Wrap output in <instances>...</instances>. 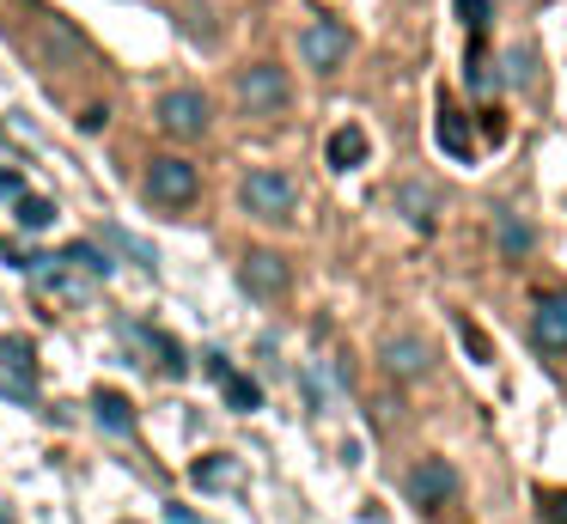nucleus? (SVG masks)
I'll list each match as a JSON object with an SVG mask.
<instances>
[{"mask_svg":"<svg viewBox=\"0 0 567 524\" xmlns=\"http://www.w3.org/2000/svg\"><path fill=\"white\" fill-rule=\"evenodd\" d=\"M13 219H19L25 232H50V226H55V202H50V195H19Z\"/></svg>","mask_w":567,"mask_h":524,"instance_id":"16","label":"nucleus"},{"mask_svg":"<svg viewBox=\"0 0 567 524\" xmlns=\"http://www.w3.org/2000/svg\"><path fill=\"white\" fill-rule=\"evenodd\" d=\"M220 397H226V409H238V414L262 409V384H257V378H245V372H226L220 378Z\"/></svg>","mask_w":567,"mask_h":524,"instance_id":"15","label":"nucleus"},{"mask_svg":"<svg viewBox=\"0 0 567 524\" xmlns=\"http://www.w3.org/2000/svg\"><path fill=\"white\" fill-rule=\"evenodd\" d=\"M0 360H7V372H13V378H25V384H31V378H38V348H31L25 336L0 341Z\"/></svg>","mask_w":567,"mask_h":524,"instance_id":"17","label":"nucleus"},{"mask_svg":"<svg viewBox=\"0 0 567 524\" xmlns=\"http://www.w3.org/2000/svg\"><path fill=\"white\" fill-rule=\"evenodd\" d=\"M530 341L543 353H567V292H537V305H530Z\"/></svg>","mask_w":567,"mask_h":524,"instance_id":"8","label":"nucleus"},{"mask_svg":"<svg viewBox=\"0 0 567 524\" xmlns=\"http://www.w3.org/2000/svg\"><path fill=\"white\" fill-rule=\"evenodd\" d=\"M111 238H116V244H123V250H128V256H135V263H141V268H153V250H147V244H141V238H128V232H111Z\"/></svg>","mask_w":567,"mask_h":524,"instance_id":"24","label":"nucleus"},{"mask_svg":"<svg viewBox=\"0 0 567 524\" xmlns=\"http://www.w3.org/2000/svg\"><path fill=\"white\" fill-rule=\"evenodd\" d=\"M104 122H111V110H104V104H86V110L74 116V129H80V134H99Z\"/></svg>","mask_w":567,"mask_h":524,"instance_id":"23","label":"nucleus"},{"mask_svg":"<svg viewBox=\"0 0 567 524\" xmlns=\"http://www.w3.org/2000/svg\"><path fill=\"white\" fill-rule=\"evenodd\" d=\"M238 287L250 292V299H281L287 287H293V268H287L281 250H245V263H238Z\"/></svg>","mask_w":567,"mask_h":524,"instance_id":"7","label":"nucleus"},{"mask_svg":"<svg viewBox=\"0 0 567 524\" xmlns=\"http://www.w3.org/2000/svg\"><path fill=\"white\" fill-rule=\"evenodd\" d=\"M323 158H330V171H360L372 158V141L360 122H342V129L330 134V146H323Z\"/></svg>","mask_w":567,"mask_h":524,"instance_id":"10","label":"nucleus"},{"mask_svg":"<svg viewBox=\"0 0 567 524\" xmlns=\"http://www.w3.org/2000/svg\"><path fill=\"white\" fill-rule=\"evenodd\" d=\"M464 80L476 85V92H494V68H488V55H482V37H470V68H464Z\"/></svg>","mask_w":567,"mask_h":524,"instance_id":"19","label":"nucleus"},{"mask_svg":"<svg viewBox=\"0 0 567 524\" xmlns=\"http://www.w3.org/2000/svg\"><path fill=\"white\" fill-rule=\"evenodd\" d=\"M379 360H384V372L391 378H403V384H415V378H427V366H433V348L421 336H391L379 348Z\"/></svg>","mask_w":567,"mask_h":524,"instance_id":"9","label":"nucleus"},{"mask_svg":"<svg viewBox=\"0 0 567 524\" xmlns=\"http://www.w3.org/2000/svg\"><path fill=\"white\" fill-rule=\"evenodd\" d=\"M153 122H159L172 141H202V134H208V122H214V110H208V97H202V92L177 85V92H165L159 104H153Z\"/></svg>","mask_w":567,"mask_h":524,"instance_id":"4","label":"nucleus"},{"mask_svg":"<svg viewBox=\"0 0 567 524\" xmlns=\"http://www.w3.org/2000/svg\"><path fill=\"white\" fill-rule=\"evenodd\" d=\"M238 207L250 219H269V226H287L299 214V183L287 177L281 165H257L245 183H238Z\"/></svg>","mask_w":567,"mask_h":524,"instance_id":"1","label":"nucleus"},{"mask_svg":"<svg viewBox=\"0 0 567 524\" xmlns=\"http://www.w3.org/2000/svg\"><path fill=\"white\" fill-rule=\"evenodd\" d=\"M457 336H464V348H470V353H476V360H482V366H488V360H494V348H488V336H482V329H476V323H470V317H464V323H457Z\"/></svg>","mask_w":567,"mask_h":524,"instance_id":"22","label":"nucleus"},{"mask_svg":"<svg viewBox=\"0 0 567 524\" xmlns=\"http://www.w3.org/2000/svg\"><path fill=\"white\" fill-rule=\"evenodd\" d=\"M238 104H245V116H287V104H293V80H287V68H275V61L245 68L238 73Z\"/></svg>","mask_w":567,"mask_h":524,"instance_id":"3","label":"nucleus"},{"mask_svg":"<svg viewBox=\"0 0 567 524\" xmlns=\"http://www.w3.org/2000/svg\"><path fill=\"white\" fill-rule=\"evenodd\" d=\"M25 195V177L19 171H0V202H19Z\"/></svg>","mask_w":567,"mask_h":524,"instance_id":"25","label":"nucleus"},{"mask_svg":"<svg viewBox=\"0 0 567 524\" xmlns=\"http://www.w3.org/2000/svg\"><path fill=\"white\" fill-rule=\"evenodd\" d=\"M433 134H440V146H445V153H452V158H464V165H470V158H476V134L464 129V116H457L452 104L440 110V122H433Z\"/></svg>","mask_w":567,"mask_h":524,"instance_id":"13","label":"nucleus"},{"mask_svg":"<svg viewBox=\"0 0 567 524\" xmlns=\"http://www.w3.org/2000/svg\"><path fill=\"white\" fill-rule=\"evenodd\" d=\"M202 372H208V378H214V384H220V378H226V372H233V366H226V353H202Z\"/></svg>","mask_w":567,"mask_h":524,"instance_id":"26","label":"nucleus"},{"mask_svg":"<svg viewBox=\"0 0 567 524\" xmlns=\"http://www.w3.org/2000/svg\"><path fill=\"white\" fill-rule=\"evenodd\" d=\"M92 421H99L111 439H128V433H135V409H128L123 390H92Z\"/></svg>","mask_w":567,"mask_h":524,"instance_id":"11","label":"nucleus"},{"mask_svg":"<svg viewBox=\"0 0 567 524\" xmlns=\"http://www.w3.org/2000/svg\"><path fill=\"white\" fill-rule=\"evenodd\" d=\"M457 19H464L470 37H482L488 31V0H457Z\"/></svg>","mask_w":567,"mask_h":524,"instance_id":"20","label":"nucleus"},{"mask_svg":"<svg viewBox=\"0 0 567 524\" xmlns=\"http://www.w3.org/2000/svg\"><path fill=\"white\" fill-rule=\"evenodd\" d=\"M494 238H501V256H506V263H525V256L537 250V232H530L518 214H494Z\"/></svg>","mask_w":567,"mask_h":524,"instance_id":"12","label":"nucleus"},{"mask_svg":"<svg viewBox=\"0 0 567 524\" xmlns=\"http://www.w3.org/2000/svg\"><path fill=\"white\" fill-rule=\"evenodd\" d=\"M543 512H549V524H567V500H549Z\"/></svg>","mask_w":567,"mask_h":524,"instance_id":"27","label":"nucleus"},{"mask_svg":"<svg viewBox=\"0 0 567 524\" xmlns=\"http://www.w3.org/2000/svg\"><path fill=\"white\" fill-rule=\"evenodd\" d=\"M403 494H409V506L440 512V506H452V500H457V470L445 458H421L415 470L403 475Z\"/></svg>","mask_w":567,"mask_h":524,"instance_id":"6","label":"nucleus"},{"mask_svg":"<svg viewBox=\"0 0 567 524\" xmlns=\"http://www.w3.org/2000/svg\"><path fill=\"white\" fill-rule=\"evenodd\" d=\"M396 207H403L409 226H421V232L433 226V189L427 183H396Z\"/></svg>","mask_w":567,"mask_h":524,"instance_id":"14","label":"nucleus"},{"mask_svg":"<svg viewBox=\"0 0 567 524\" xmlns=\"http://www.w3.org/2000/svg\"><path fill=\"white\" fill-rule=\"evenodd\" d=\"M62 263L86 268V275H111V256H104L99 244H68V250H62Z\"/></svg>","mask_w":567,"mask_h":524,"instance_id":"18","label":"nucleus"},{"mask_svg":"<svg viewBox=\"0 0 567 524\" xmlns=\"http://www.w3.org/2000/svg\"><path fill=\"white\" fill-rule=\"evenodd\" d=\"M196 482H202V487H226V482H233V463H226V458L196 463Z\"/></svg>","mask_w":567,"mask_h":524,"instance_id":"21","label":"nucleus"},{"mask_svg":"<svg viewBox=\"0 0 567 524\" xmlns=\"http://www.w3.org/2000/svg\"><path fill=\"white\" fill-rule=\"evenodd\" d=\"M299 55H306L311 73H336L354 55V31H348L342 19H311L306 31H299Z\"/></svg>","mask_w":567,"mask_h":524,"instance_id":"5","label":"nucleus"},{"mask_svg":"<svg viewBox=\"0 0 567 524\" xmlns=\"http://www.w3.org/2000/svg\"><path fill=\"white\" fill-rule=\"evenodd\" d=\"M141 195H147L153 207H165V214H184V207L202 195V171L189 165L184 153H159V158H147V177H141Z\"/></svg>","mask_w":567,"mask_h":524,"instance_id":"2","label":"nucleus"}]
</instances>
